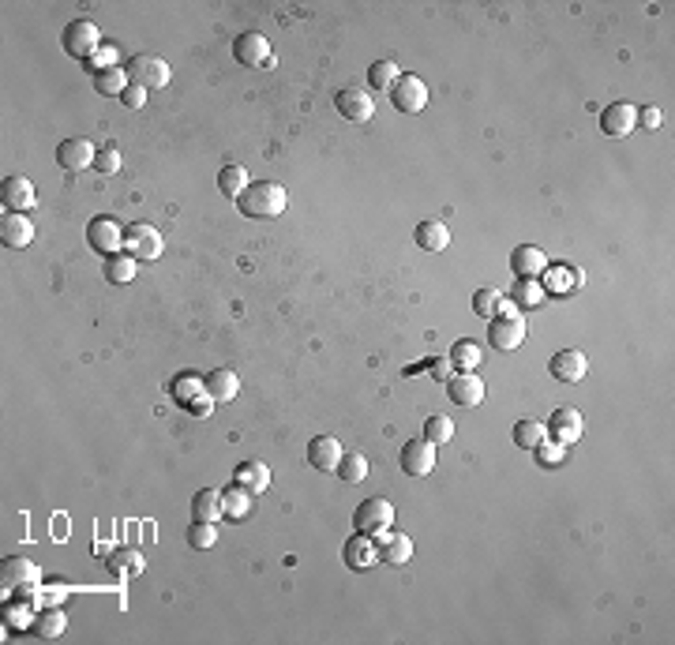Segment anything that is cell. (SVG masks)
<instances>
[{
  "instance_id": "cell-1",
  "label": "cell",
  "mask_w": 675,
  "mask_h": 645,
  "mask_svg": "<svg viewBox=\"0 0 675 645\" xmlns=\"http://www.w3.org/2000/svg\"><path fill=\"white\" fill-rule=\"evenodd\" d=\"M289 207V196L286 188H281L278 180H256L244 188V196L237 199V211L244 218H281Z\"/></svg>"
},
{
  "instance_id": "cell-2",
  "label": "cell",
  "mask_w": 675,
  "mask_h": 645,
  "mask_svg": "<svg viewBox=\"0 0 675 645\" xmlns=\"http://www.w3.org/2000/svg\"><path fill=\"white\" fill-rule=\"evenodd\" d=\"M38 586H42L38 563H30V559H4V566H0V589H4V596H23V601H35Z\"/></svg>"
},
{
  "instance_id": "cell-3",
  "label": "cell",
  "mask_w": 675,
  "mask_h": 645,
  "mask_svg": "<svg viewBox=\"0 0 675 645\" xmlns=\"http://www.w3.org/2000/svg\"><path fill=\"white\" fill-rule=\"evenodd\" d=\"M60 42H65V53L75 57V60H90L94 53L102 50V27L94 19H75L65 27V35H60Z\"/></svg>"
},
{
  "instance_id": "cell-4",
  "label": "cell",
  "mask_w": 675,
  "mask_h": 645,
  "mask_svg": "<svg viewBox=\"0 0 675 645\" xmlns=\"http://www.w3.org/2000/svg\"><path fill=\"white\" fill-rule=\"evenodd\" d=\"M124 248H128V256H132V259H139V263H154V259L162 256V248H165L162 229H154V226H147V222H135V226L124 229Z\"/></svg>"
},
{
  "instance_id": "cell-5",
  "label": "cell",
  "mask_w": 675,
  "mask_h": 645,
  "mask_svg": "<svg viewBox=\"0 0 675 645\" xmlns=\"http://www.w3.org/2000/svg\"><path fill=\"white\" fill-rule=\"evenodd\" d=\"M390 105H395L398 113H424V109H428V83L402 72L398 83L390 87Z\"/></svg>"
},
{
  "instance_id": "cell-6",
  "label": "cell",
  "mask_w": 675,
  "mask_h": 645,
  "mask_svg": "<svg viewBox=\"0 0 675 645\" xmlns=\"http://www.w3.org/2000/svg\"><path fill=\"white\" fill-rule=\"evenodd\" d=\"M353 526L357 533H368V537H380V533H387L390 526H395V507H390L387 499H364L353 514Z\"/></svg>"
},
{
  "instance_id": "cell-7",
  "label": "cell",
  "mask_w": 675,
  "mask_h": 645,
  "mask_svg": "<svg viewBox=\"0 0 675 645\" xmlns=\"http://www.w3.org/2000/svg\"><path fill=\"white\" fill-rule=\"evenodd\" d=\"M582 432H586V417L578 413L574 405H563L559 413L548 420V435H552V443L559 447H574V443H582Z\"/></svg>"
},
{
  "instance_id": "cell-8",
  "label": "cell",
  "mask_w": 675,
  "mask_h": 645,
  "mask_svg": "<svg viewBox=\"0 0 675 645\" xmlns=\"http://www.w3.org/2000/svg\"><path fill=\"white\" fill-rule=\"evenodd\" d=\"M492 326H488V345L492 349H499V353H514L518 345L525 342V323H522V316H495V319H488Z\"/></svg>"
},
{
  "instance_id": "cell-9",
  "label": "cell",
  "mask_w": 675,
  "mask_h": 645,
  "mask_svg": "<svg viewBox=\"0 0 675 645\" xmlns=\"http://www.w3.org/2000/svg\"><path fill=\"white\" fill-rule=\"evenodd\" d=\"M334 105H338V113H341L345 120H353V124H364V120L375 117V102H372V94H368L364 87H345V90H338Z\"/></svg>"
},
{
  "instance_id": "cell-10",
  "label": "cell",
  "mask_w": 675,
  "mask_h": 645,
  "mask_svg": "<svg viewBox=\"0 0 675 645\" xmlns=\"http://www.w3.org/2000/svg\"><path fill=\"white\" fill-rule=\"evenodd\" d=\"M128 75H132V83H139V87H147V90H154V87H165L169 83V65L162 57H150V53H143V57H135L132 65H128Z\"/></svg>"
},
{
  "instance_id": "cell-11",
  "label": "cell",
  "mask_w": 675,
  "mask_h": 645,
  "mask_svg": "<svg viewBox=\"0 0 675 645\" xmlns=\"http://www.w3.org/2000/svg\"><path fill=\"white\" fill-rule=\"evenodd\" d=\"M87 241L94 251H102V256H117V251L124 248V229L113 222V218H94V222L87 226Z\"/></svg>"
},
{
  "instance_id": "cell-12",
  "label": "cell",
  "mask_w": 675,
  "mask_h": 645,
  "mask_svg": "<svg viewBox=\"0 0 675 645\" xmlns=\"http://www.w3.org/2000/svg\"><path fill=\"white\" fill-rule=\"evenodd\" d=\"M634 128H638V105H631V102H616L601 113V132L611 139H626Z\"/></svg>"
},
{
  "instance_id": "cell-13",
  "label": "cell",
  "mask_w": 675,
  "mask_h": 645,
  "mask_svg": "<svg viewBox=\"0 0 675 645\" xmlns=\"http://www.w3.org/2000/svg\"><path fill=\"white\" fill-rule=\"evenodd\" d=\"M94 158H98V147L90 143V139H65V143L57 147V165L68 169V173H83L94 165Z\"/></svg>"
},
{
  "instance_id": "cell-14",
  "label": "cell",
  "mask_w": 675,
  "mask_h": 645,
  "mask_svg": "<svg viewBox=\"0 0 675 645\" xmlns=\"http://www.w3.org/2000/svg\"><path fill=\"white\" fill-rule=\"evenodd\" d=\"M447 395L454 405H465V409H473L484 402V380L477 372H454L450 380H447Z\"/></svg>"
},
{
  "instance_id": "cell-15",
  "label": "cell",
  "mask_w": 675,
  "mask_h": 645,
  "mask_svg": "<svg viewBox=\"0 0 675 645\" xmlns=\"http://www.w3.org/2000/svg\"><path fill=\"white\" fill-rule=\"evenodd\" d=\"M233 57H237V65H244V68L271 65V42H266L259 30H248V35H241L233 42Z\"/></svg>"
},
{
  "instance_id": "cell-16",
  "label": "cell",
  "mask_w": 675,
  "mask_h": 645,
  "mask_svg": "<svg viewBox=\"0 0 675 645\" xmlns=\"http://www.w3.org/2000/svg\"><path fill=\"white\" fill-rule=\"evenodd\" d=\"M402 469L410 477H428L435 469V443H428V439H410L402 447Z\"/></svg>"
},
{
  "instance_id": "cell-17",
  "label": "cell",
  "mask_w": 675,
  "mask_h": 645,
  "mask_svg": "<svg viewBox=\"0 0 675 645\" xmlns=\"http://www.w3.org/2000/svg\"><path fill=\"white\" fill-rule=\"evenodd\" d=\"M548 372H552L559 383H582L586 372H589V357L582 349H559L552 357V365H548Z\"/></svg>"
},
{
  "instance_id": "cell-18",
  "label": "cell",
  "mask_w": 675,
  "mask_h": 645,
  "mask_svg": "<svg viewBox=\"0 0 675 645\" xmlns=\"http://www.w3.org/2000/svg\"><path fill=\"white\" fill-rule=\"evenodd\" d=\"M341 443L338 435H316L308 443V462L311 469H319V473H338V462H341Z\"/></svg>"
},
{
  "instance_id": "cell-19",
  "label": "cell",
  "mask_w": 675,
  "mask_h": 645,
  "mask_svg": "<svg viewBox=\"0 0 675 645\" xmlns=\"http://www.w3.org/2000/svg\"><path fill=\"white\" fill-rule=\"evenodd\" d=\"M345 566L349 571H372L375 563H380V544H375L368 533H357V537L345 541Z\"/></svg>"
},
{
  "instance_id": "cell-20",
  "label": "cell",
  "mask_w": 675,
  "mask_h": 645,
  "mask_svg": "<svg viewBox=\"0 0 675 645\" xmlns=\"http://www.w3.org/2000/svg\"><path fill=\"white\" fill-rule=\"evenodd\" d=\"M203 390H207V398L214 405H226L241 395V375L233 372V368H214L207 380H203Z\"/></svg>"
},
{
  "instance_id": "cell-21",
  "label": "cell",
  "mask_w": 675,
  "mask_h": 645,
  "mask_svg": "<svg viewBox=\"0 0 675 645\" xmlns=\"http://www.w3.org/2000/svg\"><path fill=\"white\" fill-rule=\"evenodd\" d=\"M0 241H4L8 248H27L30 241H35V226H30V218L19 214V211H4V218H0Z\"/></svg>"
},
{
  "instance_id": "cell-22",
  "label": "cell",
  "mask_w": 675,
  "mask_h": 645,
  "mask_svg": "<svg viewBox=\"0 0 675 645\" xmlns=\"http://www.w3.org/2000/svg\"><path fill=\"white\" fill-rule=\"evenodd\" d=\"M510 266H514V274L518 278H541V274H548V256L541 248H533V244H522V248H514L510 251Z\"/></svg>"
},
{
  "instance_id": "cell-23",
  "label": "cell",
  "mask_w": 675,
  "mask_h": 645,
  "mask_svg": "<svg viewBox=\"0 0 675 645\" xmlns=\"http://www.w3.org/2000/svg\"><path fill=\"white\" fill-rule=\"evenodd\" d=\"M413 559V541L405 533H380V563L387 566H405Z\"/></svg>"
},
{
  "instance_id": "cell-24",
  "label": "cell",
  "mask_w": 675,
  "mask_h": 645,
  "mask_svg": "<svg viewBox=\"0 0 675 645\" xmlns=\"http://www.w3.org/2000/svg\"><path fill=\"white\" fill-rule=\"evenodd\" d=\"M0 199H4V211H30L35 207V184L27 177H8L0 184Z\"/></svg>"
},
{
  "instance_id": "cell-25",
  "label": "cell",
  "mask_w": 675,
  "mask_h": 645,
  "mask_svg": "<svg viewBox=\"0 0 675 645\" xmlns=\"http://www.w3.org/2000/svg\"><path fill=\"white\" fill-rule=\"evenodd\" d=\"M192 518L196 522H214L218 526V518H226V499L218 488H203V492H196L192 499Z\"/></svg>"
},
{
  "instance_id": "cell-26",
  "label": "cell",
  "mask_w": 675,
  "mask_h": 645,
  "mask_svg": "<svg viewBox=\"0 0 675 645\" xmlns=\"http://www.w3.org/2000/svg\"><path fill=\"white\" fill-rule=\"evenodd\" d=\"M233 484H241V488H248L252 495H259V492H266V488H271V469H266L263 462H241L237 473H233Z\"/></svg>"
},
{
  "instance_id": "cell-27",
  "label": "cell",
  "mask_w": 675,
  "mask_h": 645,
  "mask_svg": "<svg viewBox=\"0 0 675 645\" xmlns=\"http://www.w3.org/2000/svg\"><path fill=\"white\" fill-rule=\"evenodd\" d=\"M38 638H45V641H53V638H60L68 631V616L60 608H38V616H35V626H30Z\"/></svg>"
},
{
  "instance_id": "cell-28",
  "label": "cell",
  "mask_w": 675,
  "mask_h": 645,
  "mask_svg": "<svg viewBox=\"0 0 675 645\" xmlns=\"http://www.w3.org/2000/svg\"><path fill=\"white\" fill-rule=\"evenodd\" d=\"M94 87H98V94H105V98H120V94L132 87V75L124 68H105V72H94Z\"/></svg>"
},
{
  "instance_id": "cell-29",
  "label": "cell",
  "mask_w": 675,
  "mask_h": 645,
  "mask_svg": "<svg viewBox=\"0 0 675 645\" xmlns=\"http://www.w3.org/2000/svg\"><path fill=\"white\" fill-rule=\"evenodd\" d=\"M413 237H417V244L424 251H447V244H450V233H447L443 222H420Z\"/></svg>"
},
{
  "instance_id": "cell-30",
  "label": "cell",
  "mask_w": 675,
  "mask_h": 645,
  "mask_svg": "<svg viewBox=\"0 0 675 645\" xmlns=\"http://www.w3.org/2000/svg\"><path fill=\"white\" fill-rule=\"evenodd\" d=\"M135 271H139V259L120 256V251L105 259V281H113V286H128V281L135 278Z\"/></svg>"
},
{
  "instance_id": "cell-31",
  "label": "cell",
  "mask_w": 675,
  "mask_h": 645,
  "mask_svg": "<svg viewBox=\"0 0 675 645\" xmlns=\"http://www.w3.org/2000/svg\"><path fill=\"white\" fill-rule=\"evenodd\" d=\"M484 360V345L480 342H454V349H450V365H458V372H473L477 365Z\"/></svg>"
},
{
  "instance_id": "cell-32",
  "label": "cell",
  "mask_w": 675,
  "mask_h": 645,
  "mask_svg": "<svg viewBox=\"0 0 675 645\" xmlns=\"http://www.w3.org/2000/svg\"><path fill=\"white\" fill-rule=\"evenodd\" d=\"M510 435H514V443H518V447L533 450V447H541L544 439H548V424H541V420H518Z\"/></svg>"
},
{
  "instance_id": "cell-33",
  "label": "cell",
  "mask_w": 675,
  "mask_h": 645,
  "mask_svg": "<svg viewBox=\"0 0 675 645\" xmlns=\"http://www.w3.org/2000/svg\"><path fill=\"white\" fill-rule=\"evenodd\" d=\"M218 188H222V196H229V199H241L244 188H248V169L244 165H226L222 173H218Z\"/></svg>"
},
{
  "instance_id": "cell-34",
  "label": "cell",
  "mask_w": 675,
  "mask_h": 645,
  "mask_svg": "<svg viewBox=\"0 0 675 645\" xmlns=\"http://www.w3.org/2000/svg\"><path fill=\"white\" fill-rule=\"evenodd\" d=\"M368 458L364 454H357V450H349V454H341V462H338V477L345 480V484H360L368 477Z\"/></svg>"
},
{
  "instance_id": "cell-35",
  "label": "cell",
  "mask_w": 675,
  "mask_h": 645,
  "mask_svg": "<svg viewBox=\"0 0 675 645\" xmlns=\"http://www.w3.org/2000/svg\"><path fill=\"white\" fill-rule=\"evenodd\" d=\"M544 286H541V281L537 278H518V286H514V296H510V301L514 304H522V308H537L541 301H544Z\"/></svg>"
},
{
  "instance_id": "cell-36",
  "label": "cell",
  "mask_w": 675,
  "mask_h": 645,
  "mask_svg": "<svg viewBox=\"0 0 675 645\" xmlns=\"http://www.w3.org/2000/svg\"><path fill=\"white\" fill-rule=\"evenodd\" d=\"M222 499H226V518H244L248 511H252V492L241 488V484H233L229 492H222Z\"/></svg>"
},
{
  "instance_id": "cell-37",
  "label": "cell",
  "mask_w": 675,
  "mask_h": 645,
  "mask_svg": "<svg viewBox=\"0 0 675 645\" xmlns=\"http://www.w3.org/2000/svg\"><path fill=\"white\" fill-rule=\"evenodd\" d=\"M398 75H402V72H398L395 60H375L372 72H368V83L380 87V90H390V87L398 83Z\"/></svg>"
},
{
  "instance_id": "cell-38",
  "label": "cell",
  "mask_w": 675,
  "mask_h": 645,
  "mask_svg": "<svg viewBox=\"0 0 675 645\" xmlns=\"http://www.w3.org/2000/svg\"><path fill=\"white\" fill-rule=\"evenodd\" d=\"M188 544L199 548V552H207V548L218 544V526L214 522H192L188 526Z\"/></svg>"
},
{
  "instance_id": "cell-39",
  "label": "cell",
  "mask_w": 675,
  "mask_h": 645,
  "mask_svg": "<svg viewBox=\"0 0 675 645\" xmlns=\"http://www.w3.org/2000/svg\"><path fill=\"white\" fill-rule=\"evenodd\" d=\"M424 439L435 447H443L454 439V420L450 417H428V424H424Z\"/></svg>"
},
{
  "instance_id": "cell-40",
  "label": "cell",
  "mask_w": 675,
  "mask_h": 645,
  "mask_svg": "<svg viewBox=\"0 0 675 645\" xmlns=\"http://www.w3.org/2000/svg\"><path fill=\"white\" fill-rule=\"evenodd\" d=\"M533 458H537V465H544V469H556V465L567 462V447L548 443V439H544L541 447H533Z\"/></svg>"
},
{
  "instance_id": "cell-41",
  "label": "cell",
  "mask_w": 675,
  "mask_h": 645,
  "mask_svg": "<svg viewBox=\"0 0 675 645\" xmlns=\"http://www.w3.org/2000/svg\"><path fill=\"white\" fill-rule=\"evenodd\" d=\"M499 301H503V296H499L495 289H477V293H473V311H477L480 319H495Z\"/></svg>"
},
{
  "instance_id": "cell-42",
  "label": "cell",
  "mask_w": 675,
  "mask_h": 645,
  "mask_svg": "<svg viewBox=\"0 0 675 645\" xmlns=\"http://www.w3.org/2000/svg\"><path fill=\"white\" fill-rule=\"evenodd\" d=\"M109 566H113V574H139L143 571V556L139 552H117V556H109Z\"/></svg>"
},
{
  "instance_id": "cell-43",
  "label": "cell",
  "mask_w": 675,
  "mask_h": 645,
  "mask_svg": "<svg viewBox=\"0 0 675 645\" xmlns=\"http://www.w3.org/2000/svg\"><path fill=\"white\" fill-rule=\"evenodd\" d=\"M60 601H68V589L65 586H38V596L30 604L38 608H60Z\"/></svg>"
},
{
  "instance_id": "cell-44",
  "label": "cell",
  "mask_w": 675,
  "mask_h": 645,
  "mask_svg": "<svg viewBox=\"0 0 675 645\" xmlns=\"http://www.w3.org/2000/svg\"><path fill=\"white\" fill-rule=\"evenodd\" d=\"M94 165H98V173H105V177H113V173H120V150H117V147H105V150H98V158H94Z\"/></svg>"
},
{
  "instance_id": "cell-45",
  "label": "cell",
  "mask_w": 675,
  "mask_h": 645,
  "mask_svg": "<svg viewBox=\"0 0 675 645\" xmlns=\"http://www.w3.org/2000/svg\"><path fill=\"white\" fill-rule=\"evenodd\" d=\"M117 53H120V50H113V45H102V50H98V53H94V57L87 60V65H90L94 72H105V68H117Z\"/></svg>"
},
{
  "instance_id": "cell-46",
  "label": "cell",
  "mask_w": 675,
  "mask_h": 645,
  "mask_svg": "<svg viewBox=\"0 0 675 645\" xmlns=\"http://www.w3.org/2000/svg\"><path fill=\"white\" fill-rule=\"evenodd\" d=\"M8 623L15 626V631H27V626H35V616H30V608L12 604V608H8Z\"/></svg>"
},
{
  "instance_id": "cell-47",
  "label": "cell",
  "mask_w": 675,
  "mask_h": 645,
  "mask_svg": "<svg viewBox=\"0 0 675 645\" xmlns=\"http://www.w3.org/2000/svg\"><path fill=\"white\" fill-rule=\"evenodd\" d=\"M120 102L128 105V109H143V105H147V87H139V83H132L128 90L120 94Z\"/></svg>"
},
{
  "instance_id": "cell-48",
  "label": "cell",
  "mask_w": 675,
  "mask_h": 645,
  "mask_svg": "<svg viewBox=\"0 0 675 645\" xmlns=\"http://www.w3.org/2000/svg\"><path fill=\"white\" fill-rule=\"evenodd\" d=\"M638 124H641V128H661V109H656V105L638 109Z\"/></svg>"
},
{
  "instance_id": "cell-49",
  "label": "cell",
  "mask_w": 675,
  "mask_h": 645,
  "mask_svg": "<svg viewBox=\"0 0 675 645\" xmlns=\"http://www.w3.org/2000/svg\"><path fill=\"white\" fill-rule=\"evenodd\" d=\"M432 372H435L439 380L447 383V380H450V357H439V360H432Z\"/></svg>"
}]
</instances>
